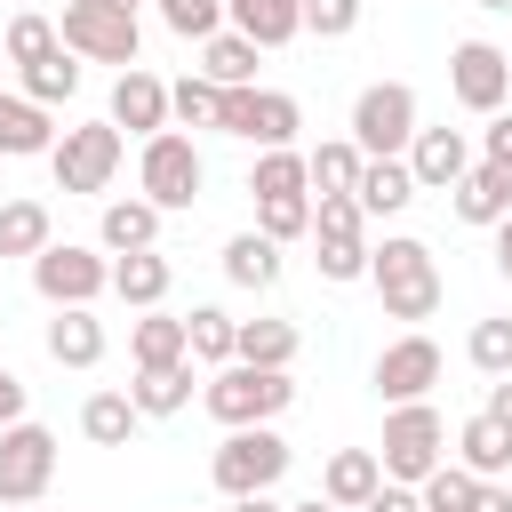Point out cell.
<instances>
[{
    "mask_svg": "<svg viewBox=\"0 0 512 512\" xmlns=\"http://www.w3.org/2000/svg\"><path fill=\"white\" fill-rule=\"evenodd\" d=\"M48 248V208L40 200H0V256H40Z\"/></svg>",
    "mask_w": 512,
    "mask_h": 512,
    "instance_id": "35",
    "label": "cell"
},
{
    "mask_svg": "<svg viewBox=\"0 0 512 512\" xmlns=\"http://www.w3.org/2000/svg\"><path fill=\"white\" fill-rule=\"evenodd\" d=\"M304 168H312V192L328 200V192H360V168H368V152H360L352 136H328V144H312V152H304Z\"/></svg>",
    "mask_w": 512,
    "mask_h": 512,
    "instance_id": "29",
    "label": "cell"
},
{
    "mask_svg": "<svg viewBox=\"0 0 512 512\" xmlns=\"http://www.w3.org/2000/svg\"><path fill=\"white\" fill-rule=\"evenodd\" d=\"M472 512H512V488H504V480H480V496H472Z\"/></svg>",
    "mask_w": 512,
    "mask_h": 512,
    "instance_id": "47",
    "label": "cell"
},
{
    "mask_svg": "<svg viewBox=\"0 0 512 512\" xmlns=\"http://www.w3.org/2000/svg\"><path fill=\"white\" fill-rule=\"evenodd\" d=\"M48 480H56V432L48 424H8L0 432V504L16 512V504H40L48 496Z\"/></svg>",
    "mask_w": 512,
    "mask_h": 512,
    "instance_id": "12",
    "label": "cell"
},
{
    "mask_svg": "<svg viewBox=\"0 0 512 512\" xmlns=\"http://www.w3.org/2000/svg\"><path fill=\"white\" fill-rule=\"evenodd\" d=\"M8 424H24V376L0 360V432H8Z\"/></svg>",
    "mask_w": 512,
    "mask_h": 512,
    "instance_id": "46",
    "label": "cell"
},
{
    "mask_svg": "<svg viewBox=\"0 0 512 512\" xmlns=\"http://www.w3.org/2000/svg\"><path fill=\"white\" fill-rule=\"evenodd\" d=\"M224 512H288V504H272V496H232Z\"/></svg>",
    "mask_w": 512,
    "mask_h": 512,
    "instance_id": "50",
    "label": "cell"
},
{
    "mask_svg": "<svg viewBox=\"0 0 512 512\" xmlns=\"http://www.w3.org/2000/svg\"><path fill=\"white\" fill-rule=\"evenodd\" d=\"M352 200H360V216H400V208L416 200V176H408V160H368Z\"/></svg>",
    "mask_w": 512,
    "mask_h": 512,
    "instance_id": "30",
    "label": "cell"
},
{
    "mask_svg": "<svg viewBox=\"0 0 512 512\" xmlns=\"http://www.w3.org/2000/svg\"><path fill=\"white\" fill-rule=\"evenodd\" d=\"M256 56H264V48H256V40H240L232 24H224L216 40H200V72H208L216 88H256Z\"/></svg>",
    "mask_w": 512,
    "mask_h": 512,
    "instance_id": "28",
    "label": "cell"
},
{
    "mask_svg": "<svg viewBox=\"0 0 512 512\" xmlns=\"http://www.w3.org/2000/svg\"><path fill=\"white\" fill-rule=\"evenodd\" d=\"M136 424H144V416H136L128 392H88V400H80V432H88L96 448H128Z\"/></svg>",
    "mask_w": 512,
    "mask_h": 512,
    "instance_id": "32",
    "label": "cell"
},
{
    "mask_svg": "<svg viewBox=\"0 0 512 512\" xmlns=\"http://www.w3.org/2000/svg\"><path fill=\"white\" fill-rule=\"evenodd\" d=\"M224 280H232V288H272V280H280V240L232 232V240H224Z\"/></svg>",
    "mask_w": 512,
    "mask_h": 512,
    "instance_id": "31",
    "label": "cell"
},
{
    "mask_svg": "<svg viewBox=\"0 0 512 512\" xmlns=\"http://www.w3.org/2000/svg\"><path fill=\"white\" fill-rule=\"evenodd\" d=\"M456 464H464L472 480H504V472H512V424H496L488 408L464 416V424H456Z\"/></svg>",
    "mask_w": 512,
    "mask_h": 512,
    "instance_id": "20",
    "label": "cell"
},
{
    "mask_svg": "<svg viewBox=\"0 0 512 512\" xmlns=\"http://www.w3.org/2000/svg\"><path fill=\"white\" fill-rule=\"evenodd\" d=\"M496 272H504V280H512V216H504V224H496Z\"/></svg>",
    "mask_w": 512,
    "mask_h": 512,
    "instance_id": "49",
    "label": "cell"
},
{
    "mask_svg": "<svg viewBox=\"0 0 512 512\" xmlns=\"http://www.w3.org/2000/svg\"><path fill=\"white\" fill-rule=\"evenodd\" d=\"M56 152V120L32 96H0V160H48Z\"/></svg>",
    "mask_w": 512,
    "mask_h": 512,
    "instance_id": "22",
    "label": "cell"
},
{
    "mask_svg": "<svg viewBox=\"0 0 512 512\" xmlns=\"http://www.w3.org/2000/svg\"><path fill=\"white\" fill-rule=\"evenodd\" d=\"M184 336H192V360L200 368H232V352H240V320L224 304H192L184 312Z\"/></svg>",
    "mask_w": 512,
    "mask_h": 512,
    "instance_id": "26",
    "label": "cell"
},
{
    "mask_svg": "<svg viewBox=\"0 0 512 512\" xmlns=\"http://www.w3.org/2000/svg\"><path fill=\"white\" fill-rule=\"evenodd\" d=\"M72 88H80V64H72V48H56V56L24 64V96H32V104H64Z\"/></svg>",
    "mask_w": 512,
    "mask_h": 512,
    "instance_id": "39",
    "label": "cell"
},
{
    "mask_svg": "<svg viewBox=\"0 0 512 512\" xmlns=\"http://www.w3.org/2000/svg\"><path fill=\"white\" fill-rule=\"evenodd\" d=\"M288 400H296L288 368H248V360H232V368H208V384H200V408H208L224 432L272 424V416H288Z\"/></svg>",
    "mask_w": 512,
    "mask_h": 512,
    "instance_id": "2",
    "label": "cell"
},
{
    "mask_svg": "<svg viewBox=\"0 0 512 512\" xmlns=\"http://www.w3.org/2000/svg\"><path fill=\"white\" fill-rule=\"evenodd\" d=\"M192 360H176V368H136V384H128V400H136V416H176V408H192Z\"/></svg>",
    "mask_w": 512,
    "mask_h": 512,
    "instance_id": "27",
    "label": "cell"
},
{
    "mask_svg": "<svg viewBox=\"0 0 512 512\" xmlns=\"http://www.w3.org/2000/svg\"><path fill=\"white\" fill-rule=\"evenodd\" d=\"M256 232L280 240V248L304 240V232H312V192H296V200H256Z\"/></svg>",
    "mask_w": 512,
    "mask_h": 512,
    "instance_id": "41",
    "label": "cell"
},
{
    "mask_svg": "<svg viewBox=\"0 0 512 512\" xmlns=\"http://www.w3.org/2000/svg\"><path fill=\"white\" fill-rule=\"evenodd\" d=\"M376 464L384 480L400 488H424L440 464H448V424L432 400H408V408H384V440H376Z\"/></svg>",
    "mask_w": 512,
    "mask_h": 512,
    "instance_id": "3",
    "label": "cell"
},
{
    "mask_svg": "<svg viewBox=\"0 0 512 512\" xmlns=\"http://www.w3.org/2000/svg\"><path fill=\"white\" fill-rule=\"evenodd\" d=\"M296 96L288 88H224V112H216V136H240L256 152H296Z\"/></svg>",
    "mask_w": 512,
    "mask_h": 512,
    "instance_id": "7",
    "label": "cell"
},
{
    "mask_svg": "<svg viewBox=\"0 0 512 512\" xmlns=\"http://www.w3.org/2000/svg\"><path fill=\"white\" fill-rule=\"evenodd\" d=\"M152 8L176 40H216L224 32V0H152Z\"/></svg>",
    "mask_w": 512,
    "mask_h": 512,
    "instance_id": "40",
    "label": "cell"
},
{
    "mask_svg": "<svg viewBox=\"0 0 512 512\" xmlns=\"http://www.w3.org/2000/svg\"><path fill=\"white\" fill-rule=\"evenodd\" d=\"M40 344H48L56 368H96V360H104V320H96V304H64V312L40 328Z\"/></svg>",
    "mask_w": 512,
    "mask_h": 512,
    "instance_id": "17",
    "label": "cell"
},
{
    "mask_svg": "<svg viewBox=\"0 0 512 512\" xmlns=\"http://www.w3.org/2000/svg\"><path fill=\"white\" fill-rule=\"evenodd\" d=\"M32 288H40V304H96L104 288H112V256H96V248H80V240H48L40 256H32Z\"/></svg>",
    "mask_w": 512,
    "mask_h": 512,
    "instance_id": "11",
    "label": "cell"
},
{
    "mask_svg": "<svg viewBox=\"0 0 512 512\" xmlns=\"http://www.w3.org/2000/svg\"><path fill=\"white\" fill-rule=\"evenodd\" d=\"M416 128H424V112H416V88L408 80H368L352 96V144L368 160H408Z\"/></svg>",
    "mask_w": 512,
    "mask_h": 512,
    "instance_id": "4",
    "label": "cell"
},
{
    "mask_svg": "<svg viewBox=\"0 0 512 512\" xmlns=\"http://www.w3.org/2000/svg\"><path fill=\"white\" fill-rule=\"evenodd\" d=\"M288 512H336V504H328V496H304V504H288Z\"/></svg>",
    "mask_w": 512,
    "mask_h": 512,
    "instance_id": "51",
    "label": "cell"
},
{
    "mask_svg": "<svg viewBox=\"0 0 512 512\" xmlns=\"http://www.w3.org/2000/svg\"><path fill=\"white\" fill-rule=\"evenodd\" d=\"M120 152H128V136H120L112 120H80V128L56 136L48 176H56V192H104V184L120 176Z\"/></svg>",
    "mask_w": 512,
    "mask_h": 512,
    "instance_id": "8",
    "label": "cell"
},
{
    "mask_svg": "<svg viewBox=\"0 0 512 512\" xmlns=\"http://www.w3.org/2000/svg\"><path fill=\"white\" fill-rule=\"evenodd\" d=\"M448 88H456V104L464 112H504V96H512V56L496 48V40H456V56H448Z\"/></svg>",
    "mask_w": 512,
    "mask_h": 512,
    "instance_id": "14",
    "label": "cell"
},
{
    "mask_svg": "<svg viewBox=\"0 0 512 512\" xmlns=\"http://www.w3.org/2000/svg\"><path fill=\"white\" fill-rule=\"evenodd\" d=\"M480 160L512 176V112H496V120H488V136H480Z\"/></svg>",
    "mask_w": 512,
    "mask_h": 512,
    "instance_id": "44",
    "label": "cell"
},
{
    "mask_svg": "<svg viewBox=\"0 0 512 512\" xmlns=\"http://www.w3.org/2000/svg\"><path fill=\"white\" fill-rule=\"evenodd\" d=\"M416 496H424V512H472V496H480V480H472L464 464H440V472H432V480H424Z\"/></svg>",
    "mask_w": 512,
    "mask_h": 512,
    "instance_id": "42",
    "label": "cell"
},
{
    "mask_svg": "<svg viewBox=\"0 0 512 512\" xmlns=\"http://www.w3.org/2000/svg\"><path fill=\"white\" fill-rule=\"evenodd\" d=\"M56 40H64L72 56H88V64H120V72H136V48H144L136 16H120V8H104V0H64Z\"/></svg>",
    "mask_w": 512,
    "mask_h": 512,
    "instance_id": "9",
    "label": "cell"
},
{
    "mask_svg": "<svg viewBox=\"0 0 512 512\" xmlns=\"http://www.w3.org/2000/svg\"><path fill=\"white\" fill-rule=\"evenodd\" d=\"M248 192H256V200H296V192H312V168H304V152H256V168H248Z\"/></svg>",
    "mask_w": 512,
    "mask_h": 512,
    "instance_id": "34",
    "label": "cell"
},
{
    "mask_svg": "<svg viewBox=\"0 0 512 512\" xmlns=\"http://www.w3.org/2000/svg\"><path fill=\"white\" fill-rule=\"evenodd\" d=\"M128 360H136V368H176V360H192L184 320H176V312H136V328H128Z\"/></svg>",
    "mask_w": 512,
    "mask_h": 512,
    "instance_id": "24",
    "label": "cell"
},
{
    "mask_svg": "<svg viewBox=\"0 0 512 512\" xmlns=\"http://www.w3.org/2000/svg\"><path fill=\"white\" fill-rule=\"evenodd\" d=\"M376 488H384V464H376V448H336V456L320 464V496H328L336 512H360Z\"/></svg>",
    "mask_w": 512,
    "mask_h": 512,
    "instance_id": "19",
    "label": "cell"
},
{
    "mask_svg": "<svg viewBox=\"0 0 512 512\" xmlns=\"http://www.w3.org/2000/svg\"><path fill=\"white\" fill-rule=\"evenodd\" d=\"M96 240H104L112 256L160 248V208H152V200H104V216H96Z\"/></svg>",
    "mask_w": 512,
    "mask_h": 512,
    "instance_id": "23",
    "label": "cell"
},
{
    "mask_svg": "<svg viewBox=\"0 0 512 512\" xmlns=\"http://www.w3.org/2000/svg\"><path fill=\"white\" fill-rule=\"evenodd\" d=\"M480 8H496V16H504V8H512V0H480Z\"/></svg>",
    "mask_w": 512,
    "mask_h": 512,
    "instance_id": "53",
    "label": "cell"
},
{
    "mask_svg": "<svg viewBox=\"0 0 512 512\" xmlns=\"http://www.w3.org/2000/svg\"><path fill=\"white\" fill-rule=\"evenodd\" d=\"M464 360H472L480 376H512V312H496V320H472V336H464Z\"/></svg>",
    "mask_w": 512,
    "mask_h": 512,
    "instance_id": "37",
    "label": "cell"
},
{
    "mask_svg": "<svg viewBox=\"0 0 512 512\" xmlns=\"http://www.w3.org/2000/svg\"><path fill=\"white\" fill-rule=\"evenodd\" d=\"M360 24V0H304V32H320V40H344Z\"/></svg>",
    "mask_w": 512,
    "mask_h": 512,
    "instance_id": "43",
    "label": "cell"
},
{
    "mask_svg": "<svg viewBox=\"0 0 512 512\" xmlns=\"http://www.w3.org/2000/svg\"><path fill=\"white\" fill-rule=\"evenodd\" d=\"M488 416H496V424H512V376H496V384H488Z\"/></svg>",
    "mask_w": 512,
    "mask_h": 512,
    "instance_id": "48",
    "label": "cell"
},
{
    "mask_svg": "<svg viewBox=\"0 0 512 512\" xmlns=\"http://www.w3.org/2000/svg\"><path fill=\"white\" fill-rule=\"evenodd\" d=\"M408 176H416V192H456V184L472 176V144H464V128H416V144H408Z\"/></svg>",
    "mask_w": 512,
    "mask_h": 512,
    "instance_id": "15",
    "label": "cell"
},
{
    "mask_svg": "<svg viewBox=\"0 0 512 512\" xmlns=\"http://www.w3.org/2000/svg\"><path fill=\"white\" fill-rule=\"evenodd\" d=\"M368 384H376V400H384V408H408V400H432V384H440V344H432L424 328H408V336H392V344L376 352V368H368Z\"/></svg>",
    "mask_w": 512,
    "mask_h": 512,
    "instance_id": "13",
    "label": "cell"
},
{
    "mask_svg": "<svg viewBox=\"0 0 512 512\" xmlns=\"http://www.w3.org/2000/svg\"><path fill=\"white\" fill-rule=\"evenodd\" d=\"M200 184H208V160H200V144H192L184 128L144 136V152H136V192H144L160 216L192 208V200H200Z\"/></svg>",
    "mask_w": 512,
    "mask_h": 512,
    "instance_id": "5",
    "label": "cell"
},
{
    "mask_svg": "<svg viewBox=\"0 0 512 512\" xmlns=\"http://www.w3.org/2000/svg\"><path fill=\"white\" fill-rule=\"evenodd\" d=\"M104 8H120V16H136V8H144V0H104Z\"/></svg>",
    "mask_w": 512,
    "mask_h": 512,
    "instance_id": "52",
    "label": "cell"
},
{
    "mask_svg": "<svg viewBox=\"0 0 512 512\" xmlns=\"http://www.w3.org/2000/svg\"><path fill=\"white\" fill-rule=\"evenodd\" d=\"M64 40H56V24L40 16V8H16L8 16V64H40V56H56Z\"/></svg>",
    "mask_w": 512,
    "mask_h": 512,
    "instance_id": "38",
    "label": "cell"
},
{
    "mask_svg": "<svg viewBox=\"0 0 512 512\" xmlns=\"http://www.w3.org/2000/svg\"><path fill=\"white\" fill-rule=\"evenodd\" d=\"M168 280H176V264H168L160 248L112 256V296H120L128 312H160V304H168Z\"/></svg>",
    "mask_w": 512,
    "mask_h": 512,
    "instance_id": "18",
    "label": "cell"
},
{
    "mask_svg": "<svg viewBox=\"0 0 512 512\" xmlns=\"http://www.w3.org/2000/svg\"><path fill=\"white\" fill-rule=\"evenodd\" d=\"M296 320H240V352L232 360H248V368H288L296 360Z\"/></svg>",
    "mask_w": 512,
    "mask_h": 512,
    "instance_id": "33",
    "label": "cell"
},
{
    "mask_svg": "<svg viewBox=\"0 0 512 512\" xmlns=\"http://www.w3.org/2000/svg\"><path fill=\"white\" fill-rule=\"evenodd\" d=\"M368 280H376V296H384V320H432L440 312V264H432V248L424 240H408V232H384L376 248H368Z\"/></svg>",
    "mask_w": 512,
    "mask_h": 512,
    "instance_id": "1",
    "label": "cell"
},
{
    "mask_svg": "<svg viewBox=\"0 0 512 512\" xmlns=\"http://www.w3.org/2000/svg\"><path fill=\"white\" fill-rule=\"evenodd\" d=\"M360 512H424V496H416V488H400V480H384V488H376Z\"/></svg>",
    "mask_w": 512,
    "mask_h": 512,
    "instance_id": "45",
    "label": "cell"
},
{
    "mask_svg": "<svg viewBox=\"0 0 512 512\" xmlns=\"http://www.w3.org/2000/svg\"><path fill=\"white\" fill-rule=\"evenodd\" d=\"M288 440L272 432V424H248V432H224V448L208 456V480L224 488V504L232 496H272L280 488V472H288Z\"/></svg>",
    "mask_w": 512,
    "mask_h": 512,
    "instance_id": "6",
    "label": "cell"
},
{
    "mask_svg": "<svg viewBox=\"0 0 512 512\" xmlns=\"http://www.w3.org/2000/svg\"><path fill=\"white\" fill-rule=\"evenodd\" d=\"M0 200H8V184H0Z\"/></svg>",
    "mask_w": 512,
    "mask_h": 512,
    "instance_id": "55",
    "label": "cell"
},
{
    "mask_svg": "<svg viewBox=\"0 0 512 512\" xmlns=\"http://www.w3.org/2000/svg\"><path fill=\"white\" fill-rule=\"evenodd\" d=\"M312 240H320V280H368V216H360V200L352 192H328V200H312Z\"/></svg>",
    "mask_w": 512,
    "mask_h": 512,
    "instance_id": "10",
    "label": "cell"
},
{
    "mask_svg": "<svg viewBox=\"0 0 512 512\" xmlns=\"http://www.w3.org/2000/svg\"><path fill=\"white\" fill-rule=\"evenodd\" d=\"M104 120H112L120 136H160V128H168V80H160V72H144V64H136V72H120V80H112V112H104Z\"/></svg>",
    "mask_w": 512,
    "mask_h": 512,
    "instance_id": "16",
    "label": "cell"
},
{
    "mask_svg": "<svg viewBox=\"0 0 512 512\" xmlns=\"http://www.w3.org/2000/svg\"><path fill=\"white\" fill-rule=\"evenodd\" d=\"M504 56H512V48H504Z\"/></svg>",
    "mask_w": 512,
    "mask_h": 512,
    "instance_id": "56",
    "label": "cell"
},
{
    "mask_svg": "<svg viewBox=\"0 0 512 512\" xmlns=\"http://www.w3.org/2000/svg\"><path fill=\"white\" fill-rule=\"evenodd\" d=\"M216 112H224V88H216L208 72L168 80V120H184V128H216Z\"/></svg>",
    "mask_w": 512,
    "mask_h": 512,
    "instance_id": "36",
    "label": "cell"
},
{
    "mask_svg": "<svg viewBox=\"0 0 512 512\" xmlns=\"http://www.w3.org/2000/svg\"><path fill=\"white\" fill-rule=\"evenodd\" d=\"M448 200H456V216H464V224H488V232H496V224L512 216V176H504V168H488V160H472V176H464Z\"/></svg>",
    "mask_w": 512,
    "mask_h": 512,
    "instance_id": "25",
    "label": "cell"
},
{
    "mask_svg": "<svg viewBox=\"0 0 512 512\" xmlns=\"http://www.w3.org/2000/svg\"><path fill=\"white\" fill-rule=\"evenodd\" d=\"M224 24L256 48H288L304 32V0H224Z\"/></svg>",
    "mask_w": 512,
    "mask_h": 512,
    "instance_id": "21",
    "label": "cell"
},
{
    "mask_svg": "<svg viewBox=\"0 0 512 512\" xmlns=\"http://www.w3.org/2000/svg\"><path fill=\"white\" fill-rule=\"evenodd\" d=\"M16 512H40V504H16Z\"/></svg>",
    "mask_w": 512,
    "mask_h": 512,
    "instance_id": "54",
    "label": "cell"
}]
</instances>
